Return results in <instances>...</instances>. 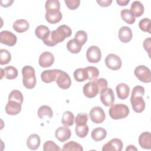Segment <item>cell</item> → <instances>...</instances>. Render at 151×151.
<instances>
[{
	"label": "cell",
	"instance_id": "cell-7",
	"mask_svg": "<svg viewBox=\"0 0 151 151\" xmlns=\"http://www.w3.org/2000/svg\"><path fill=\"white\" fill-rule=\"evenodd\" d=\"M105 64L107 68L112 70H117L122 67V60L120 58L114 54H110L105 58Z\"/></svg>",
	"mask_w": 151,
	"mask_h": 151
},
{
	"label": "cell",
	"instance_id": "cell-13",
	"mask_svg": "<svg viewBox=\"0 0 151 151\" xmlns=\"http://www.w3.org/2000/svg\"><path fill=\"white\" fill-rule=\"evenodd\" d=\"M123 146L122 141L118 138L111 139L109 142L103 145V151H121Z\"/></svg>",
	"mask_w": 151,
	"mask_h": 151
},
{
	"label": "cell",
	"instance_id": "cell-44",
	"mask_svg": "<svg viewBox=\"0 0 151 151\" xmlns=\"http://www.w3.org/2000/svg\"><path fill=\"white\" fill-rule=\"evenodd\" d=\"M94 80L99 87V93H100L101 91L104 90L107 87V81L105 78H100Z\"/></svg>",
	"mask_w": 151,
	"mask_h": 151
},
{
	"label": "cell",
	"instance_id": "cell-43",
	"mask_svg": "<svg viewBox=\"0 0 151 151\" xmlns=\"http://www.w3.org/2000/svg\"><path fill=\"white\" fill-rule=\"evenodd\" d=\"M64 2L67 6L71 10L77 9L80 4V0H65Z\"/></svg>",
	"mask_w": 151,
	"mask_h": 151
},
{
	"label": "cell",
	"instance_id": "cell-9",
	"mask_svg": "<svg viewBox=\"0 0 151 151\" xmlns=\"http://www.w3.org/2000/svg\"><path fill=\"white\" fill-rule=\"evenodd\" d=\"M90 117L93 123L96 124L101 123L106 118L104 111L100 107H94L90 111Z\"/></svg>",
	"mask_w": 151,
	"mask_h": 151
},
{
	"label": "cell",
	"instance_id": "cell-35",
	"mask_svg": "<svg viewBox=\"0 0 151 151\" xmlns=\"http://www.w3.org/2000/svg\"><path fill=\"white\" fill-rule=\"evenodd\" d=\"M11 100L18 102L22 104L24 100V97L22 93L18 90H12L9 93L8 96V101H11Z\"/></svg>",
	"mask_w": 151,
	"mask_h": 151
},
{
	"label": "cell",
	"instance_id": "cell-46",
	"mask_svg": "<svg viewBox=\"0 0 151 151\" xmlns=\"http://www.w3.org/2000/svg\"><path fill=\"white\" fill-rule=\"evenodd\" d=\"M97 2L98 3V4L102 6V7H107L108 6H109L111 3L112 2L111 0H97Z\"/></svg>",
	"mask_w": 151,
	"mask_h": 151
},
{
	"label": "cell",
	"instance_id": "cell-18",
	"mask_svg": "<svg viewBox=\"0 0 151 151\" xmlns=\"http://www.w3.org/2000/svg\"><path fill=\"white\" fill-rule=\"evenodd\" d=\"M118 37L121 42L123 43H127L132 38V31L128 27H122L119 30Z\"/></svg>",
	"mask_w": 151,
	"mask_h": 151
},
{
	"label": "cell",
	"instance_id": "cell-39",
	"mask_svg": "<svg viewBox=\"0 0 151 151\" xmlns=\"http://www.w3.org/2000/svg\"><path fill=\"white\" fill-rule=\"evenodd\" d=\"M81 46H83L87 40V34L83 30L78 31L74 36V38Z\"/></svg>",
	"mask_w": 151,
	"mask_h": 151
},
{
	"label": "cell",
	"instance_id": "cell-36",
	"mask_svg": "<svg viewBox=\"0 0 151 151\" xmlns=\"http://www.w3.org/2000/svg\"><path fill=\"white\" fill-rule=\"evenodd\" d=\"M139 28L143 32H147L151 34V22L149 18H144L142 19L139 23Z\"/></svg>",
	"mask_w": 151,
	"mask_h": 151
},
{
	"label": "cell",
	"instance_id": "cell-2",
	"mask_svg": "<svg viewBox=\"0 0 151 151\" xmlns=\"http://www.w3.org/2000/svg\"><path fill=\"white\" fill-rule=\"evenodd\" d=\"M145 88L140 86L133 87L130 97V102L133 110L136 113H142L145 109V102L143 100Z\"/></svg>",
	"mask_w": 151,
	"mask_h": 151
},
{
	"label": "cell",
	"instance_id": "cell-47",
	"mask_svg": "<svg viewBox=\"0 0 151 151\" xmlns=\"http://www.w3.org/2000/svg\"><path fill=\"white\" fill-rule=\"evenodd\" d=\"M14 1H11V0H5V1H2L1 2V5L3 7H8L11 5V4L13 3Z\"/></svg>",
	"mask_w": 151,
	"mask_h": 151
},
{
	"label": "cell",
	"instance_id": "cell-42",
	"mask_svg": "<svg viewBox=\"0 0 151 151\" xmlns=\"http://www.w3.org/2000/svg\"><path fill=\"white\" fill-rule=\"evenodd\" d=\"M88 120V115L86 113H78L75 118V123L76 125H84L87 124Z\"/></svg>",
	"mask_w": 151,
	"mask_h": 151
},
{
	"label": "cell",
	"instance_id": "cell-21",
	"mask_svg": "<svg viewBox=\"0 0 151 151\" xmlns=\"http://www.w3.org/2000/svg\"><path fill=\"white\" fill-rule=\"evenodd\" d=\"M1 77L2 78L3 76H4L8 80H13L17 77L18 75V72L17 69L14 66H8L4 68V69L1 68Z\"/></svg>",
	"mask_w": 151,
	"mask_h": 151
},
{
	"label": "cell",
	"instance_id": "cell-31",
	"mask_svg": "<svg viewBox=\"0 0 151 151\" xmlns=\"http://www.w3.org/2000/svg\"><path fill=\"white\" fill-rule=\"evenodd\" d=\"M63 151H71V150H76V151H83V149L79 143L74 142L70 141L64 145L63 149H61Z\"/></svg>",
	"mask_w": 151,
	"mask_h": 151
},
{
	"label": "cell",
	"instance_id": "cell-6",
	"mask_svg": "<svg viewBox=\"0 0 151 151\" xmlns=\"http://www.w3.org/2000/svg\"><path fill=\"white\" fill-rule=\"evenodd\" d=\"M55 81L62 89H67L71 85V80L69 75L65 71L59 70Z\"/></svg>",
	"mask_w": 151,
	"mask_h": 151
},
{
	"label": "cell",
	"instance_id": "cell-8",
	"mask_svg": "<svg viewBox=\"0 0 151 151\" xmlns=\"http://www.w3.org/2000/svg\"><path fill=\"white\" fill-rule=\"evenodd\" d=\"M86 57L90 63H99L101 58V52L99 47L96 45L90 46L87 50Z\"/></svg>",
	"mask_w": 151,
	"mask_h": 151
},
{
	"label": "cell",
	"instance_id": "cell-20",
	"mask_svg": "<svg viewBox=\"0 0 151 151\" xmlns=\"http://www.w3.org/2000/svg\"><path fill=\"white\" fill-rule=\"evenodd\" d=\"M139 143L141 147L145 149H151V134L149 132H145L139 137Z\"/></svg>",
	"mask_w": 151,
	"mask_h": 151
},
{
	"label": "cell",
	"instance_id": "cell-28",
	"mask_svg": "<svg viewBox=\"0 0 151 151\" xmlns=\"http://www.w3.org/2000/svg\"><path fill=\"white\" fill-rule=\"evenodd\" d=\"M144 6L139 1L133 2L130 6V11L133 14L134 17H139L143 15L144 12Z\"/></svg>",
	"mask_w": 151,
	"mask_h": 151
},
{
	"label": "cell",
	"instance_id": "cell-24",
	"mask_svg": "<svg viewBox=\"0 0 151 151\" xmlns=\"http://www.w3.org/2000/svg\"><path fill=\"white\" fill-rule=\"evenodd\" d=\"M29 27V24L28 22L24 19H20L15 21L13 24L14 29L18 32L22 33L27 31Z\"/></svg>",
	"mask_w": 151,
	"mask_h": 151
},
{
	"label": "cell",
	"instance_id": "cell-27",
	"mask_svg": "<svg viewBox=\"0 0 151 151\" xmlns=\"http://www.w3.org/2000/svg\"><path fill=\"white\" fill-rule=\"evenodd\" d=\"M107 136L106 130L103 127H97L93 129L91 133V138L96 142L103 140Z\"/></svg>",
	"mask_w": 151,
	"mask_h": 151
},
{
	"label": "cell",
	"instance_id": "cell-45",
	"mask_svg": "<svg viewBox=\"0 0 151 151\" xmlns=\"http://www.w3.org/2000/svg\"><path fill=\"white\" fill-rule=\"evenodd\" d=\"M143 47H144V49L147 52L149 56H150V48H151V38H150V37H148L144 40Z\"/></svg>",
	"mask_w": 151,
	"mask_h": 151
},
{
	"label": "cell",
	"instance_id": "cell-23",
	"mask_svg": "<svg viewBox=\"0 0 151 151\" xmlns=\"http://www.w3.org/2000/svg\"><path fill=\"white\" fill-rule=\"evenodd\" d=\"M41 143V139L37 134H31L27 140V146L31 150H37Z\"/></svg>",
	"mask_w": 151,
	"mask_h": 151
},
{
	"label": "cell",
	"instance_id": "cell-22",
	"mask_svg": "<svg viewBox=\"0 0 151 151\" xmlns=\"http://www.w3.org/2000/svg\"><path fill=\"white\" fill-rule=\"evenodd\" d=\"M117 96L119 99L124 100L127 99L130 93V88L125 83H120L116 87Z\"/></svg>",
	"mask_w": 151,
	"mask_h": 151
},
{
	"label": "cell",
	"instance_id": "cell-38",
	"mask_svg": "<svg viewBox=\"0 0 151 151\" xmlns=\"http://www.w3.org/2000/svg\"><path fill=\"white\" fill-rule=\"evenodd\" d=\"M11 60V55L10 52L6 49L0 50V64L5 65L8 64Z\"/></svg>",
	"mask_w": 151,
	"mask_h": 151
},
{
	"label": "cell",
	"instance_id": "cell-49",
	"mask_svg": "<svg viewBox=\"0 0 151 151\" xmlns=\"http://www.w3.org/2000/svg\"><path fill=\"white\" fill-rule=\"evenodd\" d=\"M126 151H129V150H137V149L134 145H130L127 146V147L126 149Z\"/></svg>",
	"mask_w": 151,
	"mask_h": 151
},
{
	"label": "cell",
	"instance_id": "cell-48",
	"mask_svg": "<svg viewBox=\"0 0 151 151\" xmlns=\"http://www.w3.org/2000/svg\"><path fill=\"white\" fill-rule=\"evenodd\" d=\"M129 0H116L117 4L120 6H126L129 4Z\"/></svg>",
	"mask_w": 151,
	"mask_h": 151
},
{
	"label": "cell",
	"instance_id": "cell-3",
	"mask_svg": "<svg viewBox=\"0 0 151 151\" xmlns=\"http://www.w3.org/2000/svg\"><path fill=\"white\" fill-rule=\"evenodd\" d=\"M22 83L24 87L28 89L35 87L37 83L35 70L30 65H25L22 69Z\"/></svg>",
	"mask_w": 151,
	"mask_h": 151
},
{
	"label": "cell",
	"instance_id": "cell-10",
	"mask_svg": "<svg viewBox=\"0 0 151 151\" xmlns=\"http://www.w3.org/2000/svg\"><path fill=\"white\" fill-rule=\"evenodd\" d=\"M83 91L86 97L93 98L99 93V87L94 80L86 83L83 88Z\"/></svg>",
	"mask_w": 151,
	"mask_h": 151
},
{
	"label": "cell",
	"instance_id": "cell-37",
	"mask_svg": "<svg viewBox=\"0 0 151 151\" xmlns=\"http://www.w3.org/2000/svg\"><path fill=\"white\" fill-rule=\"evenodd\" d=\"M75 132L78 137L84 138L87 136L88 133V126L87 124L84 125H76L75 127Z\"/></svg>",
	"mask_w": 151,
	"mask_h": 151
},
{
	"label": "cell",
	"instance_id": "cell-17",
	"mask_svg": "<svg viewBox=\"0 0 151 151\" xmlns=\"http://www.w3.org/2000/svg\"><path fill=\"white\" fill-rule=\"evenodd\" d=\"M22 104L18 102L11 100L8 101L5 106V111L9 115H17L21 110Z\"/></svg>",
	"mask_w": 151,
	"mask_h": 151
},
{
	"label": "cell",
	"instance_id": "cell-1",
	"mask_svg": "<svg viewBox=\"0 0 151 151\" xmlns=\"http://www.w3.org/2000/svg\"><path fill=\"white\" fill-rule=\"evenodd\" d=\"M72 31L68 25H61L56 29L52 31L49 37L42 41L47 46L54 47L58 43L63 42L66 38L70 37Z\"/></svg>",
	"mask_w": 151,
	"mask_h": 151
},
{
	"label": "cell",
	"instance_id": "cell-32",
	"mask_svg": "<svg viewBox=\"0 0 151 151\" xmlns=\"http://www.w3.org/2000/svg\"><path fill=\"white\" fill-rule=\"evenodd\" d=\"M74 116L72 112L70 111H65L62 117L61 123L65 126H71L74 124Z\"/></svg>",
	"mask_w": 151,
	"mask_h": 151
},
{
	"label": "cell",
	"instance_id": "cell-25",
	"mask_svg": "<svg viewBox=\"0 0 151 151\" xmlns=\"http://www.w3.org/2000/svg\"><path fill=\"white\" fill-rule=\"evenodd\" d=\"M51 31L48 27L44 25L38 26L35 30V34L37 37L41 40H44L47 38L50 35Z\"/></svg>",
	"mask_w": 151,
	"mask_h": 151
},
{
	"label": "cell",
	"instance_id": "cell-5",
	"mask_svg": "<svg viewBox=\"0 0 151 151\" xmlns=\"http://www.w3.org/2000/svg\"><path fill=\"white\" fill-rule=\"evenodd\" d=\"M134 74L137 79L143 83H148L151 81L150 71L145 65H140L137 66L134 70Z\"/></svg>",
	"mask_w": 151,
	"mask_h": 151
},
{
	"label": "cell",
	"instance_id": "cell-16",
	"mask_svg": "<svg viewBox=\"0 0 151 151\" xmlns=\"http://www.w3.org/2000/svg\"><path fill=\"white\" fill-rule=\"evenodd\" d=\"M45 19L50 24H56L59 22L63 17L60 10H51L46 11L45 15Z\"/></svg>",
	"mask_w": 151,
	"mask_h": 151
},
{
	"label": "cell",
	"instance_id": "cell-40",
	"mask_svg": "<svg viewBox=\"0 0 151 151\" xmlns=\"http://www.w3.org/2000/svg\"><path fill=\"white\" fill-rule=\"evenodd\" d=\"M46 11L51 10H60V3L58 0H48L45 2Z\"/></svg>",
	"mask_w": 151,
	"mask_h": 151
},
{
	"label": "cell",
	"instance_id": "cell-12",
	"mask_svg": "<svg viewBox=\"0 0 151 151\" xmlns=\"http://www.w3.org/2000/svg\"><path fill=\"white\" fill-rule=\"evenodd\" d=\"M17 41V36L9 31H2L0 33V42L1 44L9 47L14 46Z\"/></svg>",
	"mask_w": 151,
	"mask_h": 151
},
{
	"label": "cell",
	"instance_id": "cell-30",
	"mask_svg": "<svg viewBox=\"0 0 151 151\" xmlns=\"http://www.w3.org/2000/svg\"><path fill=\"white\" fill-rule=\"evenodd\" d=\"M82 46H81L74 39L69 40L67 44V48L68 51L73 54H77L80 52Z\"/></svg>",
	"mask_w": 151,
	"mask_h": 151
},
{
	"label": "cell",
	"instance_id": "cell-11",
	"mask_svg": "<svg viewBox=\"0 0 151 151\" xmlns=\"http://www.w3.org/2000/svg\"><path fill=\"white\" fill-rule=\"evenodd\" d=\"M100 99L101 103L106 107L111 106L114 102V94L111 88L107 87L100 93Z\"/></svg>",
	"mask_w": 151,
	"mask_h": 151
},
{
	"label": "cell",
	"instance_id": "cell-34",
	"mask_svg": "<svg viewBox=\"0 0 151 151\" xmlns=\"http://www.w3.org/2000/svg\"><path fill=\"white\" fill-rule=\"evenodd\" d=\"M74 79L78 82H83L87 80L85 68H78L73 73Z\"/></svg>",
	"mask_w": 151,
	"mask_h": 151
},
{
	"label": "cell",
	"instance_id": "cell-41",
	"mask_svg": "<svg viewBox=\"0 0 151 151\" xmlns=\"http://www.w3.org/2000/svg\"><path fill=\"white\" fill-rule=\"evenodd\" d=\"M44 151H60V147L52 140L46 141L43 145Z\"/></svg>",
	"mask_w": 151,
	"mask_h": 151
},
{
	"label": "cell",
	"instance_id": "cell-26",
	"mask_svg": "<svg viewBox=\"0 0 151 151\" xmlns=\"http://www.w3.org/2000/svg\"><path fill=\"white\" fill-rule=\"evenodd\" d=\"M38 116L41 119H51L52 117L53 112L51 108L47 105H43L39 107L37 111Z\"/></svg>",
	"mask_w": 151,
	"mask_h": 151
},
{
	"label": "cell",
	"instance_id": "cell-29",
	"mask_svg": "<svg viewBox=\"0 0 151 151\" xmlns=\"http://www.w3.org/2000/svg\"><path fill=\"white\" fill-rule=\"evenodd\" d=\"M120 15L123 20L129 24H133L135 22V17L130 9H123L121 11Z\"/></svg>",
	"mask_w": 151,
	"mask_h": 151
},
{
	"label": "cell",
	"instance_id": "cell-4",
	"mask_svg": "<svg viewBox=\"0 0 151 151\" xmlns=\"http://www.w3.org/2000/svg\"><path fill=\"white\" fill-rule=\"evenodd\" d=\"M129 113V109L126 104H116L111 106L109 110L110 117L114 120L126 118Z\"/></svg>",
	"mask_w": 151,
	"mask_h": 151
},
{
	"label": "cell",
	"instance_id": "cell-15",
	"mask_svg": "<svg viewBox=\"0 0 151 151\" xmlns=\"http://www.w3.org/2000/svg\"><path fill=\"white\" fill-rule=\"evenodd\" d=\"M71 134V130L65 126L58 127L55 132V137L61 142H64L68 140Z\"/></svg>",
	"mask_w": 151,
	"mask_h": 151
},
{
	"label": "cell",
	"instance_id": "cell-14",
	"mask_svg": "<svg viewBox=\"0 0 151 151\" xmlns=\"http://www.w3.org/2000/svg\"><path fill=\"white\" fill-rule=\"evenodd\" d=\"M54 62V55L49 52H43L40 56L38 60L39 65L43 68H47L51 66Z\"/></svg>",
	"mask_w": 151,
	"mask_h": 151
},
{
	"label": "cell",
	"instance_id": "cell-19",
	"mask_svg": "<svg viewBox=\"0 0 151 151\" xmlns=\"http://www.w3.org/2000/svg\"><path fill=\"white\" fill-rule=\"evenodd\" d=\"M58 69L44 70L41 74V78L43 82L45 83H50L55 80L58 72Z\"/></svg>",
	"mask_w": 151,
	"mask_h": 151
},
{
	"label": "cell",
	"instance_id": "cell-33",
	"mask_svg": "<svg viewBox=\"0 0 151 151\" xmlns=\"http://www.w3.org/2000/svg\"><path fill=\"white\" fill-rule=\"evenodd\" d=\"M86 74L87 77V80H94L97 79L99 76V71L97 68L93 66H88L85 68Z\"/></svg>",
	"mask_w": 151,
	"mask_h": 151
}]
</instances>
